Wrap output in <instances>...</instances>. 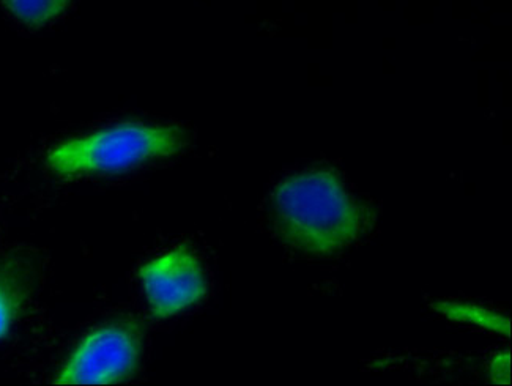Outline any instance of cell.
<instances>
[{"mask_svg": "<svg viewBox=\"0 0 512 386\" xmlns=\"http://www.w3.org/2000/svg\"><path fill=\"white\" fill-rule=\"evenodd\" d=\"M270 210L287 245L317 256L339 253L363 232V207L330 169H308L282 180L271 193Z\"/></svg>", "mask_w": 512, "mask_h": 386, "instance_id": "6da1fadb", "label": "cell"}, {"mask_svg": "<svg viewBox=\"0 0 512 386\" xmlns=\"http://www.w3.org/2000/svg\"><path fill=\"white\" fill-rule=\"evenodd\" d=\"M188 136L174 125L122 122L56 145L46 166L65 179L122 174L185 149Z\"/></svg>", "mask_w": 512, "mask_h": 386, "instance_id": "7a4b0ae2", "label": "cell"}, {"mask_svg": "<svg viewBox=\"0 0 512 386\" xmlns=\"http://www.w3.org/2000/svg\"><path fill=\"white\" fill-rule=\"evenodd\" d=\"M142 328L134 320H114L90 331L60 369V385H111L125 382L138 369Z\"/></svg>", "mask_w": 512, "mask_h": 386, "instance_id": "3957f363", "label": "cell"}, {"mask_svg": "<svg viewBox=\"0 0 512 386\" xmlns=\"http://www.w3.org/2000/svg\"><path fill=\"white\" fill-rule=\"evenodd\" d=\"M142 289L156 319H167L196 305L207 294V276L186 248H177L142 265Z\"/></svg>", "mask_w": 512, "mask_h": 386, "instance_id": "277c9868", "label": "cell"}, {"mask_svg": "<svg viewBox=\"0 0 512 386\" xmlns=\"http://www.w3.org/2000/svg\"><path fill=\"white\" fill-rule=\"evenodd\" d=\"M71 0H0V7L21 26L38 29L67 13Z\"/></svg>", "mask_w": 512, "mask_h": 386, "instance_id": "5b68a950", "label": "cell"}, {"mask_svg": "<svg viewBox=\"0 0 512 386\" xmlns=\"http://www.w3.org/2000/svg\"><path fill=\"white\" fill-rule=\"evenodd\" d=\"M434 308L438 312H442L443 316L448 319L473 323L484 330L494 331L500 335H509V320L497 312L489 311V309L464 305V303H435Z\"/></svg>", "mask_w": 512, "mask_h": 386, "instance_id": "8992f818", "label": "cell"}, {"mask_svg": "<svg viewBox=\"0 0 512 386\" xmlns=\"http://www.w3.org/2000/svg\"><path fill=\"white\" fill-rule=\"evenodd\" d=\"M24 301V287L13 273L0 271V339L8 335Z\"/></svg>", "mask_w": 512, "mask_h": 386, "instance_id": "52a82bcc", "label": "cell"}, {"mask_svg": "<svg viewBox=\"0 0 512 386\" xmlns=\"http://www.w3.org/2000/svg\"><path fill=\"white\" fill-rule=\"evenodd\" d=\"M490 379L497 383L511 382L509 375V353L501 352L490 364Z\"/></svg>", "mask_w": 512, "mask_h": 386, "instance_id": "ba28073f", "label": "cell"}]
</instances>
